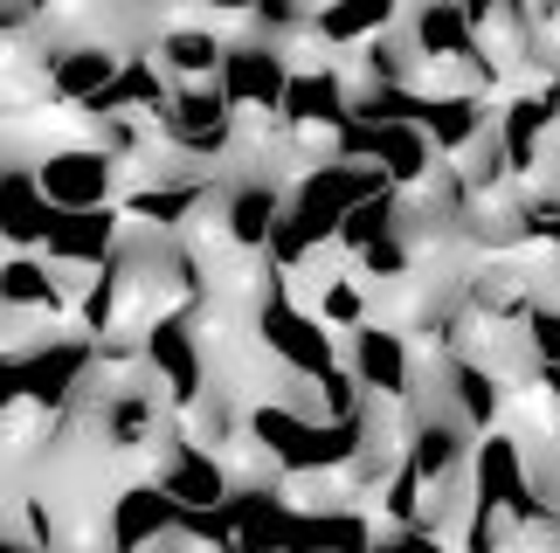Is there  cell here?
Instances as JSON below:
<instances>
[{
    "label": "cell",
    "instance_id": "6da1fadb",
    "mask_svg": "<svg viewBox=\"0 0 560 553\" xmlns=\"http://www.w3.org/2000/svg\"><path fill=\"white\" fill-rule=\"evenodd\" d=\"M256 339H264V353L284 374H298V380H332L339 367H347L339 339L318 326V318L298 305L291 291H277V284L264 291V305H256Z\"/></svg>",
    "mask_w": 560,
    "mask_h": 553
},
{
    "label": "cell",
    "instance_id": "7a4b0ae2",
    "mask_svg": "<svg viewBox=\"0 0 560 553\" xmlns=\"http://www.w3.org/2000/svg\"><path fill=\"white\" fill-rule=\"evenodd\" d=\"M139 360H145V380L174 401V415H194L208 395V346H201V326L187 311H166L139 332Z\"/></svg>",
    "mask_w": 560,
    "mask_h": 553
},
{
    "label": "cell",
    "instance_id": "3957f363",
    "mask_svg": "<svg viewBox=\"0 0 560 553\" xmlns=\"http://www.w3.org/2000/svg\"><path fill=\"white\" fill-rule=\"evenodd\" d=\"M339 353H347V374L360 380V395L368 401H416V380H422V353L416 339L368 318L360 332L339 339Z\"/></svg>",
    "mask_w": 560,
    "mask_h": 553
},
{
    "label": "cell",
    "instance_id": "277c9868",
    "mask_svg": "<svg viewBox=\"0 0 560 553\" xmlns=\"http://www.w3.org/2000/svg\"><path fill=\"white\" fill-rule=\"evenodd\" d=\"M35 180H42V195H49L56 215H83V208H118V195H125L118 160L104 153L97 139L56 145V153L35 166Z\"/></svg>",
    "mask_w": 560,
    "mask_h": 553
},
{
    "label": "cell",
    "instance_id": "5b68a950",
    "mask_svg": "<svg viewBox=\"0 0 560 553\" xmlns=\"http://www.w3.org/2000/svg\"><path fill=\"white\" fill-rule=\"evenodd\" d=\"M284 83H291L284 49H277V42H264V35H243V42H229L214 91L229 97L235 118H277V111H284Z\"/></svg>",
    "mask_w": 560,
    "mask_h": 553
},
{
    "label": "cell",
    "instance_id": "8992f818",
    "mask_svg": "<svg viewBox=\"0 0 560 553\" xmlns=\"http://www.w3.org/2000/svg\"><path fill=\"white\" fill-rule=\"evenodd\" d=\"M180 533V505L160 492V478H125L112 492V513H104V546L112 553H145L153 540Z\"/></svg>",
    "mask_w": 560,
    "mask_h": 553
},
{
    "label": "cell",
    "instance_id": "52a82bcc",
    "mask_svg": "<svg viewBox=\"0 0 560 553\" xmlns=\"http://www.w3.org/2000/svg\"><path fill=\"white\" fill-rule=\"evenodd\" d=\"M118 228H125V208H83V215H56L49 236H42V257L70 276H91L112 263L118 249Z\"/></svg>",
    "mask_w": 560,
    "mask_h": 553
},
{
    "label": "cell",
    "instance_id": "ba28073f",
    "mask_svg": "<svg viewBox=\"0 0 560 553\" xmlns=\"http://www.w3.org/2000/svg\"><path fill=\"white\" fill-rule=\"evenodd\" d=\"M422 139L436 145V160H464L491 125H499V97H478V91H443V97H422Z\"/></svg>",
    "mask_w": 560,
    "mask_h": 553
},
{
    "label": "cell",
    "instance_id": "9c48e42d",
    "mask_svg": "<svg viewBox=\"0 0 560 553\" xmlns=\"http://www.w3.org/2000/svg\"><path fill=\"white\" fill-rule=\"evenodd\" d=\"M56 208L49 195H42L35 166H0V249H42V236H49Z\"/></svg>",
    "mask_w": 560,
    "mask_h": 553
},
{
    "label": "cell",
    "instance_id": "30bf717a",
    "mask_svg": "<svg viewBox=\"0 0 560 553\" xmlns=\"http://www.w3.org/2000/svg\"><path fill=\"white\" fill-rule=\"evenodd\" d=\"M520 339H526L533 367H540V374H560V297H547V305H533V311L520 318Z\"/></svg>",
    "mask_w": 560,
    "mask_h": 553
},
{
    "label": "cell",
    "instance_id": "8fae6325",
    "mask_svg": "<svg viewBox=\"0 0 560 553\" xmlns=\"http://www.w3.org/2000/svg\"><path fill=\"white\" fill-rule=\"evenodd\" d=\"M21 409V360L14 353H0V415Z\"/></svg>",
    "mask_w": 560,
    "mask_h": 553
},
{
    "label": "cell",
    "instance_id": "7c38bea8",
    "mask_svg": "<svg viewBox=\"0 0 560 553\" xmlns=\"http://www.w3.org/2000/svg\"><path fill=\"white\" fill-rule=\"evenodd\" d=\"M0 553H42V546H35V540H21L14 526H0Z\"/></svg>",
    "mask_w": 560,
    "mask_h": 553
}]
</instances>
